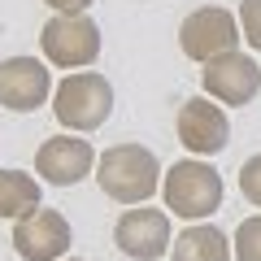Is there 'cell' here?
I'll use <instances>...</instances> for the list:
<instances>
[{
  "mask_svg": "<svg viewBox=\"0 0 261 261\" xmlns=\"http://www.w3.org/2000/svg\"><path fill=\"white\" fill-rule=\"evenodd\" d=\"M96 183L118 205H148V196L161 192L157 152L144 148V144H113L96 161Z\"/></svg>",
  "mask_w": 261,
  "mask_h": 261,
  "instance_id": "6da1fadb",
  "label": "cell"
},
{
  "mask_svg": "<svg viewBox=\"0 0 261 261\" xmlns=\"http://www.w3.org/2000/svg\"><path fill=\"white\" fill-rule=\"evenodd\" d=\"M96 166V148L87 140H74V135H53V140L39 144L35 152V170L44 183L53 187H74L92 174Z\"/></svg>",
  "mask_w": 261,
  "mask_h": 261,
  "instance_id": "8fae6325",
  "label": "cell"
},
{
  "mask_svg": "<svg viewBox=\"0 0 261 261\" xmlns=\"http://www.w3.org/2000/svg\"><path fill=\"white\" fill-rule=\"evenodd\" d=\"M178 144L196 157H214L231 144V118L222 113V105H214L209 96H192L178 105Z\"/></svg>",
  "mask_w": 261,
  "mask_h": 261,
  "instance_id": "8992f818",
  "label": "cell"
},
{
  "mask_svg": "<svg viewBox=\"0 0 261 261\" xmlns=\"http://www.w3.org/2000/svg\"><path fill=\"white\" fill-rule=\"evenodd\" d=\"M170 252H174V261H231L235 257L231 240L218 226H187Z\"/></svg>",
  "mask_w": 261,
  "mask_h": 261,
  "instance_id": "7c38bea8",
  "label": "cell"
},
{
  "mask_svg": "<svg viewBox=\"0 0 261 261\" xmlns=\"http://www.w3.org/2000/svg\"><path fill=\"white\" fill-rule=\"evenodd\" d=\"M65 261H83V257H65Z\"/></svg>",
  "mask_w": 261,
  "mask_h": 261,
  "instance_id": "ac0fdd59",
  "label": "cell"
},
{
  "mask_svg": "<svg viewBox=\"0 0 261 261\" xmlns=\"http://www.w3.org/2000/svg\"><path fill=\"white\" fill-rule=\"evenodd\" d=\"M53 113L65 130H96L113 113V87L100 70H74L53 87Z\"/></svg>",
  "mask_w": 261,
  "mask_h": 261,
  "instance_id": "7a4b0ae2",
  "label": "cell"
},
{
  "mask_svg": "<svg viewBox=\"0 0 261 261\" xmlns=\"http://www.w3.org/2000/svg\"><path fill=\"white\" fill-rule=\"evenodd\" d=\"M244 39L240 31V18H235L231 9H222V5H205V9H196L183 18V27H178V48H183V57H192V61H214V57L222 53H235Z\"/></svg>",
  "mask_w": 261,
  "mask_h": 261,
  "instance_id": "5b68a950",
  "label": "cell"
},
{
  "mask_svg": "<svg viewBox=\"0 0 261 261\" xmlns=\"http://www.w3.org/2000/svg\"><path fill=\"white\" fill-rule=\"evenodd\" d=\"M161 200L174 218L200 222V218L218 214V205H222V178L209 161H174L161 174Z\"/></svg>",
  "mask_w": 261,
  "mask_h": 261,
  "instance_id": "3957f363",
  "label": "cell"
},
{
  "mask_svg": "<svg viewBox=\"0 0 261 261\" xmlns=\"http://www.w3.org/2000/svg\"><path fill=\"white\" fill-rule=\"evenodd\" d=\"M53 96V74L39 57H9L0 65V105L13 113H35Z\"/></svg>",
  "mask_w": 261,
  "mask_h": 261,
  "instance_id": "30bf717a",
  "label": "cell"
},
{
  "mask_svg": "<svg viewBox=\"0 0 261 261\" xmlns=\"http://www.w3.org/2000/svg\"><path fill=\"white\" fill-rule=\"evenodd\" d=\"M240 31L248 39V48L261 53V0H240Z\"/></svg>",
  "mask_w": 261,
  "mask_h": 261,
  "instance_id": "9a60e30c",
  "label": "cell"
},
{
  "mask_svg": "<svg viewBox=\"0 0 261 261\" xmlns=\"http://www.w3.org/2000/svg\"><path fill=\"white\" fill-rule=\"evenodd\" d=\"M48 9H57V13H87L96 5V0H44Z\"/></svg>",
  "mask_w": 261,
  "mask_h": 261,
  "instance_id": "e0dca14e",
  "label": "cell"
},
{
  "mask_svg": "<svg viewBox=\"0 0 261 261\" xmlns=\"http://www.w3.org/2000/svg\"><path fill=\"white\" fill-rule=\"evenodd\" d=\"M39 44H44V57L53 65L79 70V65H92L100 57V27L87 13H53L39 31Z\"/></svg>",
  "mask_w": 261,
  "mask_h": 261,
  "instance_id": "277c9868",
  "label": "cell"
},
{
  "mask_svg": "<svg viewBox=\"0 0 261 261\" xmlns=\"http://www.w3.org/2000/svg\"><path fill=\"white\" fill-rule=\"evenodd\" d=\"M240 192L248 196V205L261 209V152H257V157H248V161L240 166Z\"/></svg>",
  "mask_w": 261,
  "mask_h": 261,
  "instance_id": "2e32d148",
  "label": "cell"
},
{
  "mask_svg": "<svg viewBox=\"0 0 261 261\" xmlns=\"http://www.w3.org/2000/svg\"><path fill=\"white\" fill-rule=\"evenodd\" d=\"M200 83H205V92L214 96L218 105H248L252 96L261 92V65L252 61L248 53H222L214 57V61H205V70H200Z\"/></svg>",
  "mask_w": 261,
  "mask_h": 261,
  "instance_id": "9c48e42d",
  "label": "cell"
},
{
  "mask_svg": "<svg viewBox=\"0 0 261 261\" xmlns=\"http://www.w3.org/2000/svg\"><path fill=\"white\" fill-rule=\"evenodd\" d=\"M113 244H118L130 261H161L174 248V240H170V214L148 209V205L126 209V214L118 218V226H113Z\"/></svg>",
  "mask_w": 261,
  "mask_h": 261,
  "instance_id": "ba28073f",
  "label": "cell"
},
{
  "mask_svg": "<svg viewBox=\"0 0 261 261\" xmlns=\"http://www.w3.org/2000/svg\"><path fill=\"white\" fill-rule=\"evenodd\" d=\"M39 209V178L27 170H0V218H27Z\"/></svg>",
  "mask_w": 261,
  "mask_h": 261,
  "instance_id": "4fadbf2b",
  "label": "cell"
},
{
  "mask_svg": "<svg viewBox=\"0 0 261 261\" xmlns=\"http://www.w3.org/2000/svg\"><path fill=\"white\" fill-rule=\"evenodd\" d=\"M70 244H74V231H70L65 214H57V209L39 205L13 222V248L22 261H61Z\"/></svg>",
  "mask_w": 261,
  "mask_h": 261,
  "instance_id": "52a82bcc",
  "label": "cell"
},
{
  "mask_svg": "<svg viewBox=\"0 0 261 261\" xmlns=\"http://www.w3.org/2000/svg\"><path fill=\"white\" fill-rule=\"evenodd\" d=\"M231 248H235V261H261V214L244 218V222L235 226Z\"/></svg>",
  "mask_w": 261,
  "mask_h": 261,
  "instance_id": "5bb4252c",
  "label": "cell"
}]
</instances>
